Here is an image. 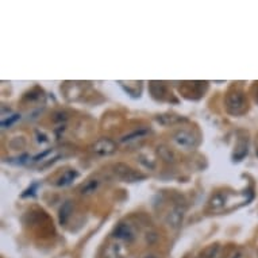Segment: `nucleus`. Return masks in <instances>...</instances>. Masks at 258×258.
I'll list each match as a JSON object with an SVG mask.
<instances>
[{
	"instance_id": "7",
	"label": "nucleus",
	"mask_w": 258,
	"mask_h": 258,
	"mask_svg": "<svg viewBox=\"0 0 258 258\" xmlns=\"http://www.w3.org/2000/svg\"><path fill=\"white\" fill-rule=\"evenodd\" d=\"M184 215H185V207H181V205H173L169 210V212L166 214V224L169 226L170 229L177 230L180 226H181L182 219H184Z\"/></svg>"
},
{
	"instance_id": "16",
	"label": "nucleus",
	"mask_w": 258,
	"mask_h": 258,
	"mask_svg": "<svg viewBox=\"0 0 258 258\" xmlns=\"http://www.w3.org/2000/svg\"><path fill=\"white\" fill-rule=\"evenodd\" d=\"M219 250H220V246L219 243H212V245H208L207 247H204L199 254V258H215L219 254Z\"/></svg>"
},
{
	"instance_id": "12",
	"label": "nucleus",
	"mask_w": 258,
	"mask_h": 258,
	"mask_svg": "<svg viewBox=\"0 0 258 258\" xmlns=\"http://www.w3.org/2000/svg\"><path fill=\"white\" fill-rule=\"evenodd\" d=\"M77 177H79V172H77V170H65L64 173L54 181V185H57V187H66V185H69L72 181H75Z\"/></svg>"
},
{
	"instance_id": "23",
	"label": "nucleus",
	"mask_w": 258,
	"mask_h": 258,
	"mask_svg": "<svg viewBox=\"0 0 258 258\" xmlns=\"http://www.w3.org/2000/svg\"><path fill=\"white\" fill-rule=\"evenodd\" d=\"M254 98H256V101L258 103V84L256 85V94H254Z\"/></svg>"
},
{
	"instance_id": "14",
	"label": "nucleus",
	"mask_w": 258,
	"mask_h": 258,
	"mask_svg": "<svg viewBox=\"0 0 258 258\" xmlns=\"http://www.w3.org/2000/svg\"><path fill=\"white\" fill-rule=\"evenodd\" d=\"M157 154H159V159H162L164 162H166V164H173L176 161L175 152L170 147L165 146V145H161V146L157 147Z\"/></svg>"
},
{
	"instance_id": "24",
	"label": "nucleus",
	"mask_w": 258,
	"mask_h": 258,
	"mask_svg": "<svg viewBox=\"0 0 258 258\" xmlns=\"http://www.w3.org/2000/svg\"><path fill=\"white\" fill-rule=\"evenodd\" d=\"M257 154H258V150H257Z\"/></svg>"
},
{
	"instance_id": "17",
	"label": "nucleus",
	"mask_w": 258,
	"mask_h": 258,
	"mask_svg": "<svg viewBox=\"0 0 258 258\" xmlns=\"http://www.w3.org/2000/svg\"><path fill=\"white\" fill-rule=\"evenodd\" d=\"M157 120H159L161 124H164V126H172V124H176L179 123V122L184 120V118L179 117V115L166 114V115H159V117H157Z\"/></svg>"
},
{
	"instance_id": "1",
	"label": "nucleus",
	"mask_w": 258,
	"mask_h": 258,
	"mask_svg": "<svg viewBox=\"0 0 258 258\" xmlns=\"http://www.w3.org/2000/svg\"><path fill=\"white\" fill-rule=\"evenodd\" d=\"M224 106H226V111L233 117H239V115L246 114L247 108H249L246 95L242 89L231 88L226 95Z\"/></svg>"
},
{
	"instance_id": "6",
	"label": "nucleus",
	"mask_w": 258,
	"mask_h": 258,
	"mask_svg": "<svg viewBox=\"0 0 258 258\" xmlns=\"http://www.w3.org/2000/svg\"><path fill=\"white\" fill-rule=\"evenodd\" d=\"M229 204H231V201H230V194L224 192V191H219L217 194L212 195L211 199L208 200L207 211L210 212L227 211V210H229L227 205Z\"/></svg>"
},
{
	"instance_id": "10",
	"label": "nucleus",
	"mask_w": 258,
	"mask_h": 258,
	"mask_svg": "<svg viewBox=\"0 0 258 258\" xmlns=\"http://www.w3.org/2000/svg\"><path fill=\"white\" fill-rule=\"evenodd\" d=\"M100 184H101V180L98 179V177L88 179L87 181H84L81 185L79 187V194L82 195V196H89V195L95 194V192L99 189Z\"/></svg>"
},
{
	"instance_id": "2",
	"label": "nucleus",
	"mask_w": 258,
	"mask_h": 258,
	"mask_svg": "<svg viewBox=\"0 0 258 258\" xmlns=\"http://www.w3.org/2000/svg\"><path fill=\"white\" fill-rule=\"evenodd\" d=\"M172 142L182 150H194L199 145V135L192 130L180 129L173 133Z\"/></svg>"
},
{
	"instance_id": "22",
	"label": "nucleus",
	"mask_w": 258,
	"mask_h": 258,
	"mask_svg": "<svg viewBox=\"0 0 258 258\" xmlns=\"http://www.w3.org/2000/svg\"><path fill=\"white\" fill-rule=\"evenodd\" d=\"M141 258H161V256L156 254V253H147L145 256H142Z\"/></svg>"
},
{
	"instance_id": "4",
	"label": "nucleus",
	"mask_w": 258,
	"mask_h": 258,
	"mask_svg": "<svg viewBox=\"0 0 258 258\" xmlns=\"http://www.w3.org/2000/svg\"><path fill=\"white\" fill-rule=\"evenodd\" d=\"M117 150V142L112 141L111 138H107V137L99 138L98 141H95L91 145V152L98 157H110L112 154H115Z\"/></svg>"
},
{
	"instance_id": "3",
	"label": "nucleus",
	"mask_w": 258,
	"mask_h": 258,
	"mask_svg": "<svg viewBox=\"0 0 258 258\" xmlns=\"http://www.w3.org/2000/svg\"><path fill=\"white\" fill-rule=\"evenodd\" d=\"M112 172H114V175H115L119 180L126 182L141 181V180H145V179H146V176H145L143 173L133 169L130 165L122 164V162H118V164L114 165V166H112Z\"/></svg>"
},
{
	"instance_id": "13",
	"label": "nucleus",
	"mask_w": 258,
	"mask_h": 258,
	"mask_svg": "<svg viewBox=\"0 0 258 258\" xmlns=\"http://www.w3.org/2000/svg\"><path fill=\"white\" fill-rule=\"evenodd\" d=\"M150 91H152V96L154 99L161 100V101H164L166 100V98L169 96V92H168V89L165 87L164 82H150Z\"/></svg>"
},
{
	"instance_id": "20",
	"label": "nucleus",
	"mask_w": 258,
	"mask_h": 258,
	"mask_svg": "<svg viewBox=\"0 0 258 258\" xmlns=\"http://www.w3.org/2000/svg\"><path fill=\"white\" fill-rule=\"evenodd\" d=\"M38 187L37 184H33L31 187L29 188V189H26L23 194V198H26V196H29V195H34V191H36V188Z\"/></svg>"
},
{
	"instance_id": "5",
	"label": "nucleus",
	"mask_w": 258,
	"mask_h": 258,
	"mask_svg": "<svg viewBox=\"0 0 258 258\" xmlns=\"http://www.w3.org/2000/svg\"><path fill=\"white\" fill-rule=\"evenodd\" d=\"M112 237L122 243H131L137 238V229L129 222L118 223L114 229Z\"/></svg>"
},
{
	"instance_id": "15",
	"label": "nucleus",
	"mask_w": 258,
	"mask_h": 258,
	"mask_svg": "<svg viewBox=\"0 0 258 258\" xmlns=\"http://www.w3.org/2000/svg\"><path fill=\"white\" fill-rule=\"evenodd\" d=\"M73 212V204H72V201H65L62 207L60 208V223L61 224H66V222L69 220V218H71V214Z\"/></svg>"
},
{
	"instance_id": "19",
	"label": "nucleus",
	"mask_w": 258,
	"mask_h": 258,
	"mask_svg": "<svg viewBox=\"0 0 258 258\" xmlns=\"http://www.w3.org/2000/svg\"><path fill=\"white\" fill-rule=\"evenodd\" d=\"M19 119H20V115H18V114H14V115H11V117H8L7 119H3V120H1V127H3V129L10 127V126H12V124L15 123L17 120H19Z\"/></svg>"
},
{
	"instance_id": "18",
	"label": "nucleus",
	"mask_w": 258,
	"mask_h": 258,
	"mask_svg": "<svg viewBox=\"0 0 258 258\" xmlns=\"http://www.w3.org/2000/svg\"><path fill=\"white\" fill-rule=\"evenodd\" d=\"M139 162H141L145 168L147 169H154L156 168V159L153 157L152 154H149V153H142L141 156H139Z\"/></svg>"
},
{
	"instance_id": "11",
	"label": "nucleus",
	"mask_w": 258,
	"mask_h": 258,
	"mask_svg": "<svg viewBox=\"0 0 258 258\" xmlns=\"http://www.w3.org/2000/svg\"><path fill=\"white\" fill-rule=\"evenodd\" d=\"M249 152V141H247V137H240L238 138V142L235 145V152L233 159L234 161H240L245 156H247Z\"/></svg>"
},
{
	"instance_id": "21",
	"label": "nucleus",
	"mask_w": 258,
	"mask_h": 258,
	"mask_svg": "<svg viewBox=\"0 0 258 258\" xmlns=\"http://www.w3.org/2000/svg\"><path fill=\"white\" fill-rule=\"evenodd\" d=\"M242 256H243V253L239 252V250H237V252L231 253L227 258H242Z\"/></svg>"
},
{
	"instance_id": "8",
	"label": "nucleus",
	"mask_w": 258,
	"mask_h": 258,
	"mask_svg": "<svg viewBox=\"0 0 258 258\" xmlns=\"http://www.w3.org/2000/svg\"><path fill=\"white\" fill-rule=\"evenodd\" d=\"M126 257V249H124L123 243L115 240L111 242L110 245H107L103 253V258H124Z\"/></svg>"
},
{
	"instance_id": "9",
	"label": "nucleus",
	"mask_w": 258,
	"mask_h": 258,
	"mask_svg": "<svg viewBox=\"0 0 258 258\" xmlns=\"http://www.w3.org/2000/svg\"><path fill=\"white\" fill-rule=\"evenodd\" d=\"M150 133H152L150 129H147V127H139V129L134 130V131H130L129 134L123 135V137L119 139V142H120V143H133V142L143 139V138L147 137Z\"/></svg>"
}]
</instances>
